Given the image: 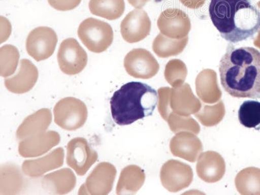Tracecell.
<instances>
[{
    "label": "cell",
    "instance_id": "cell-1",
    "mask_svg": "<svg viewBox=\"0 0 260 195\" xmlns=\"http://www.w3.org/2000/svg\"><path fill=\"white\" fill-rule=\"evenodd\" d=\"M225 91L239 99H260V52L252 47L228 46L219 64Z\"/></svg>",
    "mask_w": 260,
    "mask_h": 195
},
{
    "label": "cell",
    "instance_id": "cell-2",
    "mask_svg": "<svg viewBox=\"0 0 260 195\" xmlns=\"http://www.w3.org/2000/svg\"><path fill=\"white\" fill-rule=\"evenodd\" d=\"M209 14L220 36L231 43L247 40L260 30V11L249 0H211Z\"/></svg>",
    "mask_w": 260,
    "mask_h": 195
},
{
    "label": "cell",
    "instance_id": "cell-3",
    "mask_svg": "<svg viewBox=\"0 0 260 195\" xmlns=\"http://www.w3.org/2000/svg\"><path fill=\"white\" fill-rule=\"evenodd\" d=\"M156 90L146 83L132 81L123 85L111 99L112 118L119 126H127L154 113L158 103Z\"/></svg>",
    "mask_w": 260,
    "mask_h": 195
},
{
    "label": "cell",
    "instance_id": "cell-4",
    "mask_svg": "<svg viewBox=\"0 0 260 195\" xmlns=\"http://www.w3.org/2000/svg\"><path fill=\"white\" fill-rule=\"evenodd\" d=\"M78 35L85 47L96 53L105 52L112 45L114 38L111 25L93 18H87L81 23Z\"/></svg>",
    "mask_w": 260,
    "mask_h": 195
},
{
    "label": "cell",
    "instance_id": "cell-5",
    "mask_svg": "<svg viewBox=\"0 0 260 195\" xmlns=\"http://www.w3.org/2000/svg\"><path fill=\"white\" fill-rule=\"evenodd\" d=\"M54 122L62 129L68 131L83 127L87 121L88 111L80 99L67 97L59 101L53 109Z\"/></svg>",
    "mask_w": 260,
    "mask_h": 195
},
{
    "label": "cell",
    "instance_id": "cell-6",
    "mask_svg": "<svg viewBox=\"0 0 260 195\" xmlns=\"http://www.w3.org/2000/svg\"><path fill=\"white\" fill-rule=\"evenodd\" d=\"M57 61L61 71L67 75L80 73L87 66L88 57L84 49L75 39H65L60 45Z\"/></svg>",
    "mask_w": 260,
    "mask_h": 195
},
{
    "label": "cell",
    "instance_id": "cell-7",
    "mask_svg": "<svg viewBox=\"0 0 260 195\" xmlns=\"http://www.w3.org/2000/svg\"><path fill=\"white\" fill-rule=\"evenodd\" d=\"M57 41V36L54 30L45 26L37 27L27 36V52L36 61H44L53 54Z\"/></svg>",
    "mask_w": 260,
    "mask_h": 195
},
{
    "label": "cell",
    "instance_id": "cell-8",
    "mask_svg": "<svg viewBox=\"0 0 260 195\" xmlns=\"http://www.w3.org/2000/svg\"><path fill=\"white\" fill-rule=\"evenodd\" d=\"M117 169L113 165L102 162L93 169L80 187L79 194L106 195L113 189Z\"/></svg>",
    "mask_w": 260,
    "mask_h": 195
},
{
    "label": "cell",
    "instance_id": "cell-9",
    "mask_svg": "<svg viewBox=\"0 0 260 195\" xmlns=\"http://www.w3.org/2000/svg\"><path fill=\"white\" fill-rule=\"evenodd\" d=\"M98 157L97 152L85 138H74L67 145V164L79 176H84Z\"/></svg>",
    "mask_w": 260,
    "mask_h": 195
},
{
    "label": "cell",
    "instance_id": "cell-10",
    "mask_svg": "<svg viewBox=\"0 0 260 195\" xmlns=\"http://www.w3.org/2000/svg\"><path fill=\"white\" fill-rule=\"evenodd\" d=\"M124 66L132 77L150 79L158 73L159 65L149 51L143 48L134 49L124 58Z\"/></svg>",
    "mask_w": 260,
    "mask_h": 195
},
{
    "label": "cell",
    "instance_id": "cell-11",
    "mask_svg": "<svg viewBox=\"0 0 260 195\" xmlns=\"http://www.w3.org/2000/svg\"><path fill=\"white\" fill-rule=\"evenodd\" d=\"M157 25L161 34L174 39L185 38L191 28L189 16L176 8H169L162 12Z\"/></svg>",
    "mask_w": 260,
    "mask_h": 195
},
{
    "label": "cell",
    "instance_id": "cell-12",
    "mask_svg": "<svg viewBox=\"0 0 260 195\" xmlns=\"http://www.w3.org/2000/svg\"><path fill=\"white\" fill-rule=\"evenodd\" d=\"M151 21L148 14L141 9L129 12L120 24L123 39L128 43H138L149 36Z\"/></svg>",
    "mask_w": 260,
    "mask_h": 195
},
{
    "label": "cell",
    "instance_id": "cell-13",
    "mask_svg": "<svg viewBox=\"0 0 260 195\" xmlns=\"http://www.w3.org/2000/svg\"><path fill=\"white\" fill-rule=\"evenodd\" d=\"M60 135L55 131L43 132L22 139L18 145V152L23 157L40 156L60 143Z\"/></svg>",
    "mask_w": 260,
    "mask_h": 195
},
{
    "label": "cell",
    "instance_id": "cell-14",
    "mask_svg": "<svg viewBox=\"0 0 260 195\" xmlns=\"http://www.w3.org/2000/svg\"><path fill=\"white\" fill-rule=\"evenodd\" d=\"M38 78L39 71L36 65L28 59H23L16 75L5 79V85L13 93L24 94L34 88Z\"/></svg>",
    "mask_w": 260,
    "mask_h": 195
},
{
    "label": "cell",
    "instance_id": "cell-15",
    "mask_svg": "<svg viewBox=\"0 0 260 195\" xmlns=\"http://www.w3.org/2000/svg\"><path fill=\"white\" fill-rule=\"evenodd\" d=\"M64 150L57 148L41 158L24 161L22 170L30 178H39L48 171L61 167L64 164Z\"/></svg>",
    "mask_w": 260,
    "mask_h": 195
},
{
    "label": "cell",
    "instance_id": "cell-16",
    "mask_svg": "<svg viewBox=\"0 0 260 195\" xmlns=\"http://www.w3.org/2000/svg\"><path fill=\"white\" fill-rule=\"evenodd\" d=\"M76 185L75 175L70 169H62L44 176L42 186L45 191L54 194H65L73 191Z\"/></svg>",
    "mask_w": 260,
    "mask_h": 195
},
{
    "label": "cell",
    "instance_id": "cell-17",
    "mask_svg": "<svg viewBox=\"0 0 260 195\" xmlns=\"http://www.w3.org/2000/svg\"><path fill=\"white\" fill-rule=\"evenodd\" d=\"M52 115L48 109H41L25 118L18 127L16 138L22 140L27 137L46 132L52 122Z\"/></svg>",
    "mask_w": 260,
    "mask_h": 195
},
{
    "label": "cell",
    "instance_id": "cell-18",
    "mask_svg": "<svg viewBox=\"0 0 260 195\" xmlns=\"http://www.w3.org/2000/svg\"><path fill=\"white\" fill-rule=\"evenodd\" d=\"M0 194H16L24 187V178L19 168L13 164H6L0 169Z\"/></svg>",
    "mask_w": 260,
    "mask_h": 195
},
{
    "label": "cell",
    "instance_id": "cell-19",
    "mask_svg": "<svg viewBox=\"0 0 260 195\" xmlns=\"http://www.w3.org/2000/svg\"><path fill=\"white\" fill-rule=\"evenodd\" d=\"M145 175L138 166H130L123 169L117 185V194L134 193L142 186Z\"/></svg>",
    "mask_w": 260,
    "mask_h": 195
},
{
    "label": "cell",
    "instance_id": "cell-20",
    "mask_svg": "<svg viewBox=\"0 0 260 195\" xmlns=\"http://www.w3.org/2000/svg\"><path fill=\"white\" fill-rule=\"evenodd\" d=\"M90 13L108 20L118 19L124 14V0H90Z\"/></svg>",
    "mask_w": 260,
    "mask_h": 195
},
{
    "label": "cell",
    "instance_id": "cell-21",
    "mask_svg": "<svg viewBox=\"0 0 260 195\" xmlns=\"http://www.w3.org/2000/svg\"><path fill=\"white\" fill-rule=\"evenodd\" d=\"M188 43V37L182 39H174L159 34L153 42V50L159 57L166 58L179 54L184 50Z\"/></svg>",
    "mask_w": 260,
    "mask_h": 195
},
{
    "label": "cell",
    "instance_id": "cell-22",
    "mask_svg": "<svg viewBox=\"0 0 260 195\" xmlns=\"http://www.w3.org/2000/svg\"><path fill=\"white\" fill-rule=\"evenodd\" d=\"M19 59L20 53L15 46H2L0 48V75L4 78L13 75L17 69Z\"/></svg>",
    "mask_w": 260,
    "mask_h": 195
},
{
    "label": "cell",
    "instance_id": "cell-23",
    "mask_svg": "<svg viewBox=\"0 0 260 195\" xmlns=\"http://www.w3.org/2000/svg\"><path fill=\"white\" fill-rule=\"evenodd\" d=\"M239 120L247 128H256L260 125V102L247 101L241 104L238 111Z\"/></svg>",
    "mask_w": 260,
    "mask_h": 195
},
{
    "label": "cell",
    "instance_id": "cell-24",
    "mask_svg": "<svg viewBox=\"0 0 260 195\" xmlns=\"http://www.w3.org/2000/svg\"><path fill=\"white\" fill-rule=\"evenodd\" d=\"M240 175L243 176L242 187L240 193L260 194V169L250 167L245 169Z\"/></svg>",
    "mask_w": 260,
    "mask_h": 195
},
{
    "label": "cell",
    "instance_id": "cell-25",
    "mask_svg": "<svg viewBox=\"0 0 260 195\" xmlns=\"http://www.w3.org/2000/svg\"><path fill=\"white\" fill-rule=\"evenodd\" d=\"M53 9L60 11L73 10L80 4L81 0H48Z\"/></svg>",
    "mask_w": 260,
    "mask_h": 195
},
{
    "label": "cell",
    "instance_id": "cell-26",
    "mask_svg": "<svg viewBox=\"0 0 260 195\" xmlns=\"http://www.w3.org/2000/svg\"><path fill=\"white\" fill-rule=\"evenodd\" d=\"M180 1L183 6L192 9L201 8L206 2V0H180Z\"/></svg>",
    "mask_w": 260,
    "mask_h": 195
},
{
    "label": "cell",
    "instance_id": "cell-27",
    "mask_svg": "<svg viewBox=\"0 0 260 195\" xmlns=\"http://www.w3.org/2000/svg\"><path fill=\"white\" fill-rule=\"evenodd\" d=\"M129 4L136 9H142L150 0H127Z\"/></svg>",
    "mask_w": 260,
    "mask_h": 195
},
{
    "label": "cell",
    "instance_id": "cell-28",
    "mask_svg": "<svg viewBox=\"0 0 260 195\" xmlns=\"http://www.w3.org/2000/svg\"><path fill=\"white\" fill-rule=\"evenodd\" d=\"M254 45L260 48V30L258 31L256 38L254 39Z\"/></svg>",
    "mask_w": 260,
    "mask_h": 195
},
{
    "label": "cell",
    "instance_id": "cell-29",
    "mask_svg": "<svg viewBox=\"0 0 260 195\" xmlns=\"http://www.w3.org/2000/svg\"><path fill=\"white\" fill-rule=\"evenodd\" d=\"M257 7H258V8L260 9V2H259L258 3H257Z\"/></svg>",
    "mask_w": 260,
    "mask_h": 195
}]
</instances>
